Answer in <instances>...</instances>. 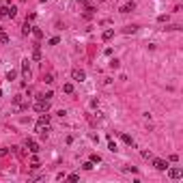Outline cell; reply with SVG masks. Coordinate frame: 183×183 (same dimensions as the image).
Segmentation results:
<instances>
[{"instance_id": "8", "label": "cell", "mask_w": 183, "mask_h": 183, "mask_svg": "<svg viewBox=\"0 0 183 183\" xmlns=\"http://www.w3.org/2000/svg\"><path fill=\"white\" fill-rule=\"evenodd\" d=\"M35 131H37V134L41 136V138H47V134H50V125H39V123H37Z\"/></svg>"}, {"instance_id": "12", "label": "cell", "mask_w": 183, "mask_h": 183, "mask_svg": "<svg viewBox=\"0 0 183 183\" xmlns=\"http://www.w3.org/2000/svg\"><path fill=\"white\" fill-rule=\"evenodd\" d=\"M32 58H35V60H41V47H39V43L32 47Z\"/></svg>"}, {"instance_id": "25", "label": "cell", "mask_w": 183, "mask_h": 183, "mask_svg": "<svg viewBox=\"0 0 183 183\" xmlns=\"http://www.w3.org/2000/svg\"><path fill=\"white\" fill-rule=\"evenodd\" d=\"M58 41H60V39H58V37H52V39H50V41H47V43H50V45H58Z\"/></svg>"}, {"instance_id": "5", "label": "cell", "mask_w": 183, "mask_h": 183, "mask_svg": "<svg viewBox=\"0 0 183 183\" xmlns=\"http://www.w3.org/2000/svg\"><path fill=\"white\" fill-rule=\"evenodd\" d=\"M71 78H73L75 82H84L86 80V73H84V69H71Z\"/></svg>"}, {"instance_id": "23", "label": "cell", "mask_w": 183, "mask_h": 183, "mask_svg": "<svg viewBox=\"0 0 183 183\" xmlns=\"http://www.w3.org/2000/svg\"><path fill=\"white\" fill-rule=\"evenodd\" d=\"M136 28H138V26H125L123 32H127V35H129V32H136Z\"/></svg>"}, {"instance_id": "32", "label": "cell", "mask_w": 183, "mask_h": 183, "mask_svg": "<svg viewBox=\"0 0 183 183\" xmlns=\"http://www.w3.org/2000/svg\"><path fill=\"white\" fill-rule=\"evenodd\" d=\"M80 2H84V0H80Z\"/></svg>"}, {"instance_id": "17", "label": "cell", "mask_w": 183, "mask_h": 183, "mask_svg": "<svg viewBox=\"0 0 183 183\" xmlns=\"http://www.w3.org/2000/svg\"><path fill=\"white\" fill-rule=\"evenodd\" d=\"M15 75H17V71H15V69H9V71H7V80H9V82L15 80Z\"/></svg>"}, {"instance_id": "21", "label": "cell", "mask_w": 183, "mask_h": 183, "mask_svg": "<svg viewBox=\"0 0 183 183\" xmlns=\"http://www.w3.org/2000/svg\"><path fill=\"white\" fill-rule=\"evenodd\" d=\"M108 149H110L112 153H116V142L112 140V138H110V142H108Z\"/></svg>"}, {"instance_id": "4", "label": "cell", "mask_w": 183, "mask_h": 183, "mask_svg": "<svg viewBox=\"0 0 183 183\" xmlns=\"http://www.w3.org/2000/svg\"><path fill=\"white\" fill-rule=\"evenodd\" d=\"M166 170H168V177H170V179H181V177H183V170L179 168V166H173V168H170V166H168V168H166Z\"/></svg>"}, {"instance_id": "19", "label": "cell", "mask_w": 183, "mask_h": 183, "mask_svg": "<svg viewBox=\"0 0 183 183\" xmlns=\"http://www.w3.org/2000/svg\"><path fill=\"white\" fill-rule=\"evenodd\" d=\"M110 67H112V69H119V67H121V60H119V58H112V60H110Z\"/></svg>"}, {"instance_id": "11", "label": "cell", "mask_w": 183, "mask_h": 183, "mask_svg": "<svg viewBox=\"0 0 183 183\" xmlns=\"http://www.w3.org/2000/svg\"><path fill=\"white\" fill-rule=\"evenodd\" d=\"M37 123H39V125H50V114H47V112H41V116H39Z\"/></svg>"}, {"instance_id": "7", "label": "cell", "mask_w": 183, "mask_h": 183, "mask_svg": "<svg viewBox=\"0 0 183 183\" xmlns=\"http://www.w3.org/2000/svg\"><path fill=\"white\" fill-rule=\"evenodd\" d=\"M22 75H24V80H30V65H28V58L22 60Z\"/></svg>"}, {"instance_id": "30", "label": "cell", "mask_w": 183, "mask_h": 183, "mask_svg": "<svg viewBox=\"0 0 183 183\" xmlns=\"http://www.w3.org/2000/svg\"><path fill=\"white\" fill-rule=\"evenodd\" d=\"M0 99H2V88H0Z\"/></svg>"}, {"instance_id": "14", "label": "cell", "mask_w": 183, "mask_h": 183, "mask_svg": "<svg viewBox=\"0 0 183 183\" xmlns=\"http://www.w3.org/2000/svg\"><path fill=\"white\" fill-rule=\"evenodd\" d=\"M121 138H123L125 145H131V147H134V138H131L129 134H121Z\"/></svg>"}, {"instance_id": "24", "label": "cell", "mask_w": 183, "mask_h": 183, "mask_svg": "<svg viewBox=\"0 0 183 183\" xmlns=\"http://www.w3.org/2000/svg\"><path fill=\"white\" fill-rule=\"evenodd\" d=\"M142 157L145 159H153V153L151 151H142Z\"/></svg>"}, {"instance_id": "26", "label": "cell", "mask_w": 183, "mask_h": 183, "mask_svg": "<svg viewBox=\"0 0 183 183\" xmlns=\"http://www.w3.org/2000/svg\"><path fill=\"white\" fill-rule=\"evenodd\" d=\"M0 43H9V37L4 32H0Z\"/></svg>"}, {"instance_id": "28", "label": "cell", "mask_w": 183, "mask_h": 183, "mask_svg": "<svg viewBox=\"0 0 183 183\" xmlns=\"http://www.w3.org/2000/svg\"><path fill=\"white\" fill-rule=\"evenodd\" d=\"M43 97H45V99H50V101H52V97H54V93H52V91H47V93H45V95H43Z\"/></svg>"}, {"instance_id": "16", "label": "cell", "mask_w": 183, "mask_h": 183, "mask_svg": "<svg viewBox=\"0 0 183 183\" xmlns=\"http://www.w3.org/2000/svg\"><path fill=\"white\" fill-rule=\"evenodd\" d=\"M63 91L67 93V95H71V93H73V84H71V82H67V84H63Z\"/></svg>"}, {"instance_id": "18", "label": "cell", "mask_w": 183, "mask_h": 183, "mask_svg": "<svg viewBox=\"0 0 183 183\" xmlns=\"http://www.w3.org/2000/svg\"><path fill=\"white\" fill-rule=\"evenodd\" d=\"M43 82H45V84H52L54 82V73H45L43 75Z\"/></svg>"}, {"instance_id": "2", "label": "cell", "mask_w": 183, "mask_h": 183, "mask_svg": "<svg viewBox=\"0 0 183 183\" xmlns=\"http://www.w3.org/2000/svg\"><path fill=\"white\" fill-rule=\"evenodd\" d=\"M0 15H2V17L4 20H13L15 17V15H17V9H15V4H11V7H2V9H0Z\"/></svg>"}, {"instance_id": "29", "label": "cell", "mask_w": 183, "mask_h": 183, "mask_svg": "<svg viewBox=\"0 0 183 183\" xmlns=\"http://www.w3.org/2000/svg\"><path fill=\"white\" fill-rule=\"evenodd\" d=\"M7 153H9V149H0V157H4Z\"/></svg>"}, {"instance_id": "9", "label": "cell", "mask_w": 183, "mask_h": 183, "mask_svg": "<svg viewBox=\"0 0 183 183\" xmlns=\"http://www.w3.org/2000/svg\"><path fill=\"white\" fill-rule=\"evenodd\" d=\"M153 166L157 170H166L168 168V162H166V159H153Z\"/></svg>"}, {"instance_id": "1", "label": "cell", "mask_w": 183, "mask_h": 183, "mask_svg": "<svg viewBox=\"0 0 183 183\" xmlns=\"http://www.w3.org/2000/svg\"><path fill=\"white\" fill-rule=\"evenodd\" d=\"M32 108H35L39 114H41V112H47V110H50V99H45L43 95H37L35 103H32Z\"/></svg>"}, {"instance_id": "15", "label": "cell", "mask_w": 183, "mask_h": 183, "mask_svg": "<svg viewBox=\"0 0 183 183\" xmlns=\"http://www.w3.org/2000/svg\"><path fill=\"white\" fill-rule=\"evenodd\" d=\"M22 32H24V35H30V32H32V26H30V22H26V24L22 26Z\"/></svg>"}, {"instance_id": "22", "label": "cell", "mask_w": 183, "mask_h": 183, "mask_svg": "<svg viewBox=\"0 0 183 183\" xmlns=\"http://www.w3.org/2000/svg\"><path fill=\"white\" fill-rule=\"evenodd\" d=\"M91 162H93V164H99V162H101V157H99L97 153H93V155H91Z\"/></svg>"}, {"instance_id": "3", "label": "cell", "mask_w": 183, "mask_h": 183, "mask_svg": "<svg viewBox=\"0 0 183 183\" xmlns=\"http://www.w3.org/2000/svg\"><path fill=\"white\" fill-rule=\"evenodd\" d=\"M22 110H28V103L22 101V97H13V112H22Z\"/></svg>"}, {"instance_id": "31", "label": "cell", "mask_w": 183, "mask_h": 183, "mask_svg": "<svg viewBox=\"0 0 183 183\" xmlns=\"http://www.w3.org/2000/svg\"><path fill=\"white\" fill-rule=\"evenodd\" d=\"M41 2H47V0H41Z\"/></svg>"}, {"instance_id": "6", "label": "cell", "mask_w": 183, "mask_h": 183, "mask_svg": "<svg viewBox=\"0 0 183 183\" xmlns=\"http://www.w3.org/2000/svg\"><path fill=\"white\" fill-rule=\"evenodd\" d=\"M24 147H26V149H28V151H30V153H39V151H41V149H39V145H37V142H35V140H30V138H26V142H24Z\"/></svg>"}, {"instance_id": "13", "label": "cell", "mask_w": 183, "mask_h": 183, "mask_svg": "<svg viewBox=\"0 0 183 183\" xmlns=\"http://www.w3.org/2000/svg\"><path fill=\"white\" fill-rule=\"evenodd\" d=\"M112 37H114V30H112V28L103 30V35H101V39H103V41H110V39H112Z\"/></svg>"}, {"instance_id": "10", "label": "cell", "mask_w": 183, "mask_h": 183, "mask_svg": "<svg viewBox=\"0 0 183 183\" xmlns=\"http://www.w3.org/2000/svg\"><path fill=\"white\" fill-rule=\"evenodd\" d=\"M134 9H136V4L131 2V0H129V2H125L123 7H121V13H131V11H134Z\"/></svg>"}, {"instance_id": "27", "label": "cell", "mask_w": 183, "mask_h": 183, "mask_svg": "<svg viewBox=\"0 0 183 183\" xmlns=\"http://www.w3.org/2000/svg\"><path fill=\"white\" fill-rule=\"evenodd\" d=\"M32 32H35V37H37V39H41V37H43V30H39V28H35Z\"/></svg>"}, {"instance_id": "20", "label": "cell", "mask_w": 183, "mask_h": 183, "mask_svg": "<svg viewBox=\"0 0 183 183\" xmlns=\"http://www.w3.org/2000/svg\"><path fill=\"white\" fill-rule=\"evenodd\" d=\"M82 168H84V170H93V168H95V164H93L91 159H88V162H84V164H82Z\"/></svg>"}]
</instances>
